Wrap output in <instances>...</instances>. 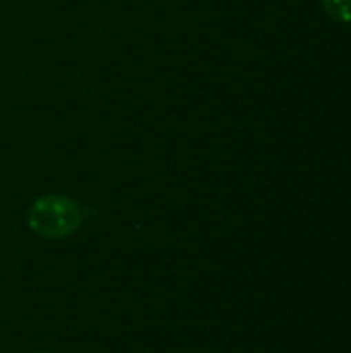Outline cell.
Listing matches in <instances>:
<instances>
[{"mask_svg":"<svg viewBox=\"0 0 351 353\" xmlns=\"http://www.w3.org/2000/svg\"><path fill=\"white\" fill-rule=\"evenodd\" d=\"M85 219L83 207L58 192L37 196L27 211V228L43 240H64L72 236Z\"/></svg>","mask_w":351,"mask_h":353,"instance_id":"1","label":"cell"},{"mask_svg":"<svg viewBox=\"0 0 351 353\" xmlns=\"http://www.w3.org/2000/svg\"><path fill=\"white\" fill-rule=\"evenodd\" d=\"M325 12L337 23H351V0H321Z\"/></svg>","mask_w":351,"mask_h":353,"instance_id":"2","label":"cell"},{"mask_svg":"<svg viewBox=\"0 0 351 353\" xmlns=\"http://www.w3.org/2000/svg\"><path fill=\"white\" fill-rule=\"evenodd\" d=\"M37 353H50V352H37Z\"/></svg>","mask_w":351,"mask_h":353,"instance_id":"3","label":"cell"}]
</instances>
